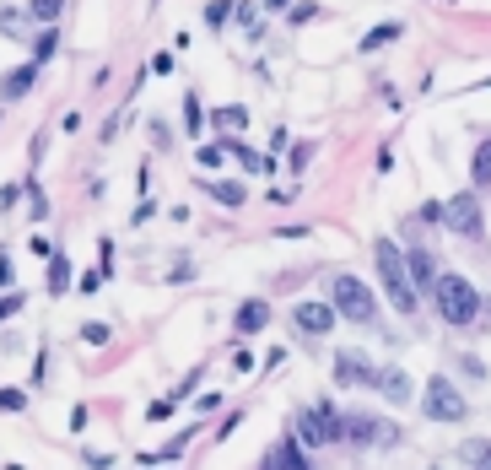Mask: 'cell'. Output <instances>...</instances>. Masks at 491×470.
I'll return each instance as SVG.
<instances>
[{"mask_svg": "<svg viewBox=\"0 0 491 470\" xmlns=\"http://www.w3.org/2000/svg\"><path fill=\"white\" fill-rule=\"evenodd\" d=\"M243 124H249V108H243V103L217 108V130H243Z\"/></svg>", "mask_w": 491, "mask_h": 470, "instance_id": "17", "label": "cell"}, {"mask_svg": "<svg viewBox=\"0 0 491 470\" xmlns=\"http://www.w3.org/2000/svg\"><path fill=\"white\" fill-rule=\"evenodd\" d=\"M443 222H448L454 238H480V227H486L480 222V200L475 195H454L448 206H443Z\"/></svg>", "mask_w": 491, "mask_h": 470, "instance_id": "6", "label": "cell"}, {"mask_svg": "<svg viewBox=\"0 0 491 470\" xmlns=\"http://www.w3.org/2000/svg\"><path fill=\"white\" fill-rule=\"evenodd\" d=\"M459 454H464V459H470V465H480V459H486V454H491V443H480V438H475V443H464V449H459Z\"/></svg>", "mask_w": 491, "mask_h": 470, "instance_id": "25", "label": "cell"}, {"mask_svg": "<svg viewBox=\"0 0 491 470\" xmlns=\"http://www.w3.org/2000/svg\"><path fill=\"white\" fill-rule=\"evenodd\" d=\"M22 406H28L22 389H0V411H22Z\"/></svg>", "mask_w": 491, "mask_h": 470, "instance_id": "24", "label": "cell"}, {"mask_svg": "<svg viewBox=\"0 0 491 470\" xmlns=\"http://www.w3.org/2000/svg\"><path fill=\"white\" fill-rule=\"evenodd\" d=\"M222 157H227L222 141H217V147H200V168H222Z\"/></svg>", "mask_w": 491, "mask_h": 470, "instance_id": "23", "label": "cell"}, {"mask_svg": "<svg viewBox=\"0 0 491 470\" xmlns=\"http://www.w3.org/2000/svg\"><path fill=\"white\" fill-rule=\"evenodd\" d=\"M475 470H491V454H486V459H480V465H475Z\"/></svg>", "mask_w": 491, "mask_h": 470, "instance_id": "31", "label": "cell"}, {"mask_svg": "<svg viewBox=\"0 0 491 470\" xmlns=\"http://www.w3.org/2000/svg\"><path fill=\"white\" fill-rule=\"evenodd\" d=\"M345 438H351V443L394 449V443H400V427H394V422H378V417H345Z\"/></svg>", "mask_w": 491, "mask_h": 470, "instance_id": "7", "label": "cell"}, {"mask_svg": "<svg viewBox=\"0 0 491 470\" xmlns=\"http://www.w3.org/2000/svg\"><path fill=\"white\" fill-rule=\"evenodd\" d=\"M297 443H303V449L345 443V417L329 411V406H308V411H297Z\"/></svg>", "mask_w": 491, "mask_h": 470, "instance_id": "5", "label": "cell"}, {"mask_svg": "<svg viewBox=\"0 0 491 470\" xmlns=\"http://www.w3.org/2000/svg\"><path fill=\"white\" fill-rule=\"evenodd\" d=\"M259 470H308V459L297 454V443H275L270 454H265V465Z\"/></svg>", "mask_w": 491, "mask_h": 470, "instance_id": "12", "label": "cell"}, {"mask_svg": "<svg viewBox=\"0 0 491 470\" xmlns=\"http://www.w3.org/2000/svg\"><path fill=\"white\" fill-rule=\"evenodd\" d=\"M0 287H12V259L0 254Z\"/></svg>", "mask_w": 491, "mask_h": 470, "instance_id": "30", "label": "cell"}, {"mask_svg": "<svg viewBox=\"0 0 491 470\" xmlns=\"http://www.w3.org/2000/svg\"><path fill=\"white\" fill-rule=\"evenodd\" d=\"M335 384H373V389H378V368H373L362 352H340V357H335Z\"/></svg>", "mask_w": 491, "mask_h": 470, "instance_id": "8", "label": "cell"}, {"mask_svg": "<svg viewBox=\"0 0 491 470\" xmlns=\"http://www.w3.org/2000/svg\"><path fill=\"white\" fill-rule=\"evenodd\" d=\"M394 38H400V22H384V28H373V33L362 38V49L373 54V49H384V44H394Z\"/></svg>", "mask_w": 491, "mask_h": 470, "instance_id": "19", "label": "cell"}, {"mask_svg": "<svg viewBox=\"0 0 491 470\" xmlns=\"http://www.w3.org/2000/svg\"><path fill=\"white\" fill-rule=\"evenodd\" d=\"M432 298H438L443 324H454V330H475V319H480V292H475V282H464V276H438Z\"/></svg>", "mask_w": 491, "mask_h": 470, "instance_id": "1", "label": "cell"}, {"mask_svg": "<svg viewBox=\"0 0 491 470\" xmlns=\"http://www.w3.org/2000/svg\"><path fill=\"white\" fill-rule=\"evenodd\" d=\"M147 417H152V422H168V417H173V400H157V406H152Z\"/></svg>", "mask_w": 491, "mask_h": 470, "instance_id": "28", "label": "cell"}, {"mask_svg": "<svg viewBox=\"0 0 491 470\" xmlns=\"http://www.w3.org/2000/svg\"><path fill=\"white\" fill-rule=\"evenodd\" d=\"M292 319H297V330H303V335H329L340 314H335V303H297V314H292Z\"/></svg>", "mask_w": 491, "mask_h": 470, "instance_id": "9", "label": "cell"}, {"mask_svg": "<svg viewBox=\"0 0 491 470\" xmlns=\"http://www.w3.org/2000/svg\"><path fill=\"white\" fill-rule=\"evenodd\" d=\"M378 389L394 400V406H405V400H410V378L400 373V368H389V373H378Z\"/></svg>", "mask_w": 491, "mask_h": 470, "instance_id": "14", "label": "cell"}, {"mask_svg": "<svg viewBox=\"0 0 491 470\" xmlns=\"http://www.w3.org/2000/svg\"><path fill=\"white\" fill-rule=\"evenodd\" d=\"M38 71H44V60H28V65H17V71L6 76V82H0V103H17L33 82H38Z\"/></svg>", "mask_w": 491, "mask_h": 470, "instance_id": "11", "label": "cell"}, {"mask_svg": "<svg viewBox=\"0 0 491 470\" xmlns=\"http://www.w3.org/2000/svg\"><path fill=\"white\" fill-rule=\"evenodd\" d=\"M82 335H87V341H92V347H103V341H108V324H87Z\"/></svg>", "mask_w": 491, "mask_h": 470, "instance_id": "27", "label": "cell"}, {"mask_svg": "<svg viewBox=\"0 0 491 470\" xmlns=\"http://www.w3.org/2000/svg\"><path fill=\"white\" fill-rule=\"evenodd\" d=\"M227 17H233V0H210V6H205V22L210 28H222Z\"/></svg>", "mask_w": 491, "mask_h": 470, "instance_id": "22", "label": "cell"}, {"mask_svg": "<svg viewBox=\"0 0 491 470\" xmlns=\"http://www.w3.org/2000/svg\"><path fill=\"white\" fill-rule=\"evenodd\" d=\"M470 179H475L480 189L491 184V141H480V147H475V157H470Z\"/></svg>", "mask_w": 491, "mask_h": 470, "instance_id": "16", "label": "cell"}, {"mask_svg": "<svg viewBox=\"0 0 491 470\" xmlns=\"http://www.w3.org/2000/svg\"><path fill=\"white\" fill-rule=\"evenodd\" d=\"M184 124H189V130H200V124H205V114H200V103H194V98L184 103Z\"/></svg>", "mask_w": 491, "mask_h": 470, "instance_id": "26", "label": "cell"}, {"mask_svg": "<svg viewBox=\"0 0 491 470\" xmlns=\"http://www.w3.org/2000/svg\"><path fill=\"white\" fill-rule=\"evenodd\" d=\"M17 308H22V298H17V292H12V298H0V319H12Z\"/></svg>", "mask_w": 491, "mask_h": 470, "instance_id": "29", "label": "cell"}, {"mask_svg": "<svg viewBox=\"0 0 491 470\" xmlns=\"http://www.w3.org/2000/svg\"><path fill=\"white\" fill-rule=\"evenodd\" d=\"M405 271H410V287H416V292H432V287H438V265H432L427 249H410V254H405Z\"/></svg>", "mask_w": 491, "mask_h": 470, "instance_id": "10", "label": "cell"}, {"mask_svg": "<svg viewBox=\"0 0 491 470\" xmlns=\"http://www.w3.org/2000/svg\"><path fill=\"white\" fill-rule=\"evenodd\" d=\"M329 303H335V314L351 319V324H373V319H378V303H373L368 282H357V276H335V282H329Z\"/></svg>", "mask_w": 491, "mask_h": 470, "instance_id": "3", "label": "cell"}, {"mask_svg": "<svg viewBox=\"0 0 491 470\" xmlns=\"http://www.w3.org/2000/svg\"><path fill=\"white\" fill-rule=\"evenodd\" d=\"M421 411H427L432 422H464V417H470L464 394L454 389L448 373H432V378H427V389H421Z\"/></svg>", "mask_w": 491, "mask_h": 470, "instance_id": "4", "label": "cell"}, {"mask_svg": "<svg viewBox=\"0 0 491 470\" xmlns=\"http://www.w3.org/2000/svg\"><path fill=\"white\" fill-rule=\"evenodd\" d=\"M265 324H270V308H265L259 298H249V303L238 308V330H243V335H259Z\"/></svg>", "mask_w": 491, "mask_h": 470, "instance_id": "13", "label": "cell"}, {"mask_svg": "<svg viewBox=\"0 0 491 470\" xmlns=\"http://www.w3.org/2000/svg\"><path fill=\"white\" fill-rule=\"evenodd\" d=\"M243 195H249V189H243V184H233V179H227V184H217V200H222L227 211H238V206H243Z\"/></svg>", "mask_w": 491, "mask_h": 470, "instance_id": "21", "label": "cell"}, {"mask_svg": "<svg viewBox=\"0 0 491 470\" xmlns=\"http://www.w3.org/2000/svg\"><path fill=\"white\" fill-rule=\"evenodd\" d=\"M70 287V265H65V254H49V292H65Z\"/></svg>", "mask_w": 491, "mask_h": 470, "instance_id": "18", "label": "cell"}, {"mask_svg": "<svg viewBox=\"0 0 491 470\" xmlns=\"http://www.w3.org/2000/svg\"><path fill=\"white\" fill-rule=\"evenodd\" d=\"M373 265H378V282H384L389 303H394L400 314H416V287H410V271H405V254H400L389 238H378V243H373Z\"/></svg>", "mask_w": 491, "mask_h": 470, "instance_id": "2", "label": "cell"}, {"mask_svg": "<svg viewBox=\"0 0 491 470\" xmlns=\"http://www.w3.org/2000/svg\"><path fill=\"white\" fill-rule=\"evenodd\" d=\"M0 33H6V38H28V17L22 12H0Z\"/></svg>", "mask_w": 491, "mask_h": 470, "instance_id": "20", "label": "cell"}, {"mask_svg": "<svg viewBox=\"0 0 491 470\" xmlns=\"http://www.w3.org/2000/svg\"><path fill=\"white\" fill-rule=\"evenodd\" d=\"M28 17H33V22H44V28H54V22L65 17V0H33Z\"/></svg>", "mask_w": 491, "mask_h": 470, "instance_id": "15", "label": "cell"}]
</instances>
